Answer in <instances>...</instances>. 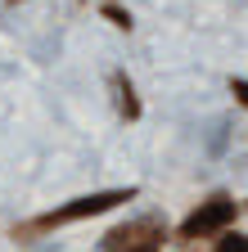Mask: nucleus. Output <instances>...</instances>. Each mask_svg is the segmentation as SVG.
Returning a JSON list of instances; mask_svg holds the SVG:
<instances>
[{"instance_id":"4","label":"nucleus","mask_w":248,"mask_h":252,"mask_svg":"<svg viewBox=\"0 0 248 252\" xmlns=\"http://www.w3.org/2000/svg\"><path fill=\"white\" fill-rule=\"evenodd\" d=\"M113 90H117V108H122V117L136 122V117H140V94H136V86L117 72V77H113Z\"/></svg>"},{"instance_id":"2","label":"nucleus","mask_w":248,"mask_h":252,"mask_svg":"<svg viewBox=\"0 0 248 252\" xmlns=\"http://www.w3.org/2000/svg\"><path fill=\"white\" fill-rule=\"evenodd\" d=\"M235 216H239V203H235L230 194H212V198H203V203H199V207L176 225V239H180V243L212 239V234L230 230V225H235Z\"/></svg>"},{"instance_id":"6","label":"nucleus","mask_w":248,"mask_h":252,"mask_svg":"<svg viewBox=\"0 0 248 252\" xmlns=\"http://www.w3.org/2000/svg\"><path fill=\"white\" fill-rule=\"evenodd\" d=\"M100 14L113 23V27H122V32H131V14L127 9H122V5H113V0H108V5H100Z\"/></svg>"},{"instance_id":"7","label":"nucleus","mask_w":248,"mask_h":252,"mask_svg":"<svg viewBox=\"0 0 248 252\" xmlns=\"http://www.w3.org/2000/svg\"><path fill=\"white\" fill-rule=\"evenodd\" d=\"M230 94H235V99L248 108V81H244V77H235V81H230Z\"/></svg>"},{"instance_id":"3","label":"nucleus","mask_w":248,"mask_h":252,"mask_svg":"<svg viewBox=\"0 0 248 252\" xmlns=\"http://www.w3.org/2000/svg\"><path fill=\"white\" fill-rule=\"evenodd\" d=\"M167 243V220L163 216H136L127 225L104 234L100 252H163Z\"/></svg>"},{"instance_id":"1","label":"nucleus","mask_w":248,"mask_h":252,"mask_svg":"<svg viewBox=\"0 0 248 252\" xmlns=\"http://www.w3.org/2000/svg\"><path fill=\"white\" fill-rule=\"evenodd\" d=\"M131 198H136L131 185H127V189L81 194V198H72V203H64V207H50V212H41V216H32V220H18V225H14V239H36V234H50V230H59V225H77V220L104 216V212H113V207H122V203H131Z\"/></svg>"},{"instance_id":"5","label":"nucleus","mask_w":248,"mask_h":252,"mask_svg":"<svg viewBox=\"0 0 248 252\" xmlns=\"http://www.w3.org/2000/svg\"><path fill=\"white\" fill-rule=\"evenodd\" d=\"M216 252H248V234H239V230H221V234H216Z\"/></svg>"}]
</instances>
